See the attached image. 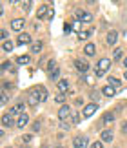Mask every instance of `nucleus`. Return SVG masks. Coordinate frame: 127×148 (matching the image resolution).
Here are the masks:
<instances>
[{
    "label": "nucleus",
    "instance_id": "c9c22d12",
    "mask_svg": "<svg viewBox=\"0 0 127 148\" xmlns=\"http://www.w3.org/2000/svg\"><path fill=\"white\" fill-rule=\"evenodd\" d=\"M22 139H24V143H29V141H31V135L27 134V135H24V137H22Z\"/></svg>",
    "mask_w": 127,
    "mask_h": 148
},
{
    "label": "nucleus",
    "instance_id": "f704fd0d",
    "mask_svg": "<svg viewBox=\"0 0 127 148\" xmlns=\"http://www.w3.org/2000/svg\"><path fill=\"white\" fill-rule=\"evenodd\" d=\"M53 16H55V11L49 8V13H47V20H51V18H53Z\"/></svg>",
    "mask_w": 127,
    "mask_h": 148
},
{
    "label": "nucleus",
    "instance_id": "6ab92c4d",
    "mask_svg": "<svg viewBox=\"0 0 127 148\" xmlns=\"http://www.w3.org/2000/svg\"><path fill=\"white\" fill-rule=\"evenodd\" d=\"M102 93L105 95V97H114V93H116V90H114L113 86H109V84H107V86H103V88H102Z\"/></svg>",
    "mask_w": 127,
    "mask_h": 148
},
{
    "label": "nucleus",
    "instance_id": "a211bd4d",
    "mask_svg": "<svg viewBox=\"0 0 127 148\" xmlns=\"http://www.w3.org/2000/svg\"><path fill=\"white\" fill-rule=\"evenodd\" d=\"M84 53L85 55H87V57H93L95 53H96V46H95V44H85V48H84Z\"/></svg>",
    "mask_w": 127,
    "mask_h": 148
},
{
    "label": "nucleus",
    "instance_id": "412c9836",
    "mask_svg": "<svg viewBox=\"0 0 127 148\" xmlns=\"http://www.w3.org/2000/svg\"><path fill=\"white\" fill-rule=\"evenodd\" d=\"M42 48H44L42 40H36V42L31 44V51H33V53H40V51H42Z\"/></svg>",
    "mask_w": 127,
    "mask_h": 148
},
{
    "label": "nucleus",
    "instance_id": "dca6fc26",
    "mask_svg": "<svg viewBox=\"0 0 127 148\" xmlns=\"http://www.w3.org/2000/svg\"><path fill=\"white\" fill-rule=\"evenodd\" d=\"M13 123L15 121H13V115H11V113H4L2 115V126H13Z\"/></svg>",
    "mask_w": 127,
    "mask_h": 148
},
{
    "label": "nucleus",
    "instance_id": "4be33fe9",
    "mask_svg": "<svg viewBox=\"0 0 127 148\" xmlns=\"http://www.w3.org/2000/svg\"><path fill=\"white\" fill-rule=\"evenodd\" d=\"M102 121L105 123V124L113 123V121H114V113H113V112H105V113H103V117H102Z\"/></svg>",
    "mask_w": 127,
    "mask_h": 148
},
{
    "label": "nucleus",
    "instance_id": "2f4dec72",
    "mask_svg": "<svg viewBox=\"0 0 127 148\" xmlns=\"http://www.w3.org/2000/svg\"><path fill=\"white\" fill-rule=\"evenodd\" d=\"M7 95H5V92H2V106H5V104H7Z\"/></svg>",
    "mask_w": 127,
    "mask_h": 148
},
{
    "label": "nucleus",
    "instance_id": "4468645a",
    "mask_svg": "<svg viewBox=\"0 0 127 148\" xmlns=\"http://www.w3.org/2000/svg\"><path fill=\"white\" fill-rule=\"evenodd\" d=\"M47 13H49V5H40L36 11V16L42 20V18H47Z\"/></svg>",
    "mask_w": 127,
    "mask_h": 148
},
{
    "label": "nucleus",
    "instance_id": "f8f14e48",
    "mask_svg": "<svg viewBox=\"0 0 127 148\" xmlns=\"http://www.w3.org/2000/svg\"><path fill=\"white\" fill-rule=\"evenodd\" d=\"M113 137H114V134L111 132V130H103V132L100 134V139L103 141V143H111Z\"/></svg>",
    "mask_w": 127,
    "mask_h": 148
},
{
    "label": "nucleus",
    "instance_id": "e433bc0d",
    "mask_svg": "<svg viewBox=\"0 0 127 148\" xmlns=\"http://www.w3.org/2000/svg\"><path fill=\"white\" fill-rule=\"evenodd\" d=\"M122 132H124V134H127V123H124V124H122Z\"/></svg>",
    "mask_w": 127,
    "mask_h": 148
},
{
    "label": "nucleus",
    "instance_id": "5701e85b",
    "mask_svg": "<svg viewBox=\"0 0 127 148\" xmlns=\"http://www.w3.org/2000/svg\"><path fill=\"white\" fill-rule=\"evenodd\" d=\"M120 84H122V82H120V79H116V77H109V86H113L114 90H118Z\"/></svg>",
    "mask_w": 127,
    "mask_h": 148
},
{
    "label": "nucleus",
    "instance_id": "c756f323",
    "mask_svg": "<svg viewBox=\"0 0 127 148\" xmlns=\"http://www.w3.org/2000/svg\"><path fill=\"white\" fill-rule=\"evenodd\" d=\"M91 148H103V141H95V143L91 145Z\"/></svg>",
    "mask_w": 127,
    "mask_h": 148
},
{
    "label": "nucleus",
    "instance_id": "58836bf2",
    "mask_svg": "<svg viewBox=\"0 0 127 148\" xmlns=\"http://www.w3.org/2000/svg\"><path fill=\"white\" fill-rule=\"evenodd\" d=\"M124 79H125V81H127V70H125V73H124Z\"/></svg>",
    "mask_w": 127,
    "mask_h": 148
},
{
    "label": "nucleus",
    "instance_id": "f03ea898",
    "mask_svg": "<svg viewBox=\"0 0 127 148\" xmlns=\"http://www.w3.org/2000/svg\"><path fill=\"white\" fill-rule=\"evenodd\" d=\"M27 102H29V106H36L40 102V86L33 88L29 92V97H27Z\"/></svg>",
    "mask_w": 127,
    "mask_h": 148
},
{
    "label": "nucleus",
    "instance_id": "0eeeda50",
    "mask_svg": "<svg viewBox=\"0 0 127 148\" xmlns=\"http://www.w3.org/2000/svg\"><path fill=\"white\" fill-rule=\"evenodd\" d=\"M67 117H71V106L63 104L60 110H58V119H60V121H66Z\"/></svg>",
    "mask_w": 127,
    "mask_h": 148
},
{
    "label": "nucleus",
    "instance_id": "20e7f679",
    "mask_svg": "<svg viewBox=\"0 0 127 148\" xmlns=\"http://www.w3.org/2000/svg\"><path fill=\"white\" fill-rule=\"evenodd\" d=\"M87 145H89V139L85 135H76L73 139V148H87Z\"/></svg>",
    "mask_w": 127,
    "mask_h": 148
},
{
    "label": "nucleus",
    "instance_id": "1a4fd4ad",
    "mask_svg": "<svg viewBox=\"0 0 127 148\" xmlns=\"http://www.w3.org/2000/svg\"><path fill=\"white\" fill-rule=\"evenodd\" d=\"M24 108H26V104H24V102H16V104L13 106V108H11V115H22V113H24Z\"/></svg>",
    "mask_w": 127,
    "mask_h": 148
},
{
    "label": "nucleus",
    "instance_id": "2eb2a0df",
    "mask_svg": "<svg viewBox=\"0 0 127 148\" xmlns=\"http://www.w3.org/2000/svg\"><path fill=\"white\" fill-rule=\"evenodd\" d=\"M56 88H58L60 93H66L67 90H69V81H66V79H60L58 84H56Z\"/></svg>",
    "mask_w": 127,
    "mask_h": 148
},
{
    "label": "nucleus",
    "instance_id": "ea45409f",
    "mask_svg": "<svg viewBox=\"0 0 127 148\" xmlns=\"http://www.w3.org/2000/svg\"><path fill=\"white\" fill-rule=\"evenodd\" d=\"M58 148H63V146H58Z\"/></svg>",
    "mask_w": 127,
    "mask_h": 148
},
{
    "label": "nucleus",
    "instance_id": "f3484780",
    "mask_svg": "<svg viewBox=\"0 0 127 148\" xmlns=\"http://www.w3.org/2000/svg\"><path fill=\"white\" fill-rule=\"evenodd\" d=\"M93 35V29H80L78 31V40H87Z\"/></svg>",
    "mask_w": 127,
    "mask_h": 148
},
{
    "label": "nucleus",
    "instance_id": "39448f33",
    "mask_svg": "<svg viewBox=\"0 0 127 148\" xmlns=\"http://www.w3.org/2000/svg\"><path fill=\"white\" fill-rule=\"evenodd\" d=\"M74 68H76L80 73H87L89 71V62L85 59H76L74 60Z\"/></svg>",
    "mask_w": 127,
    "mask_h": 148
},
{
    "label": "nucleus",
    "instance_id": "b1692460",
    "mask_svg": "<svg viewBox=\"0 0 127 148\" xmlns=\"http://www.w3.org/2000/svg\"><path fill=\"white\" fill-rule=\"evenodd\" d=\"M58 75H60V70H58V66H56L55 70H51V71H49V79H51V81H56V79H58Z\"/></svg>",
    "mask_w": 127,
    "mask_h": 148
},
{
    "label": "nucleus",
    "instance_id": "9d476101",
    "mask_svg": "<svg viewBox=\"0 0 127 148\" xmlns=\"http://www.w3.org/2000/svg\"><path fill=\"white\" fill-rule=\"evenodd\" d=\"M24 24H26L24 18H15L13 22H11V29H13V31H22Z\"/></svg>",
    "mask_w": 127,
    "mask_h": 148
},
{
    "label": "nucleus",
    "instance_id": "393cba45",
    "mask_svg": "<svg viewBox=\"0 0 127 148\" xmlns=\"http://www.w3.org/2000/svg\"><path fill=\"white\" fill-rule=\"evenodd\" d=\"M2 49H4V51H13V42H11V40L2 42Z\"/></svg>",
    "mask_w": 127,
    "mask_h": 148
},
{
    "label": "nucleus",
    "instance_id": "bb28decb",
    "mask_svg": "<svg viewBox=\"0 0 127 148\" xmlns=\"http://www.w3.org/2000/svg\"><path fill=\"white\" fill-rule=\"evenodd\" d=\"M113 59H114V60H120V59H122V49H120V48H116V49H114V55H113Z\"/></svg>",
    "mask_w": 127,
    "mask_h": 148
},
{
    "label": "nucleus",
    "instance_id": "c85d7f7f",
    "mask_svg": "<svg viewBox=\"0 0 127 148\" xmlns=\"http://www.w3.org/2000/svg\"><path fill=\"white\" fill-rule=\"evenodd\" d=\"M55 101H56V102H63V101H66V93H58V95L55 97Z\"/></svg>",
    "mask_w": 127,
    "mask_h": 148
},
{
    "label": "nucleus",
    "instance_id": "4c0bfd02",
    "mask_svg": "<svg viewBox=\"0 0 127 148\" xmlns=\"http://www.w3.org/2000/svg\"><path fill=\"white\" fill-rule=\"evenodd\" d=\"M122 64H124V66L127 68V57H125V59H124V62H122Z\"/></svg>",
    "mask_w": 127,
    "mask_h": 148
},
{
    "label": "nucleus",
    "instance_id": "6e6552de",
    "mask_svg": "<svg viewBox=\"0 0 127 148\" xmlns=\"http://www.w3.org/2000/svg\"><path fill=\"white\" fill-rule=\"evenodd\" d=\"M16 42H18L20 46H27V44H33V42H31V35H29V33H20L18 38H16Z\"/></svg>",
    "mask_w": 127,
    "mask_h": 148
},
{
    "label": "nucleus",
    "instance_id": "f257e3e1",
    "mask_svg": "<svg viewBox=\"0 0 127 148\" xmlns=\"http://www.w3.org/2000/svg\"><path fill=\"white\" fill-rule=\"evenodd\" d=\"M109 68H111V59H100V62L96 64V77H103Z\"/></svg>",
    "mask_w": 127,
    "mask_h": 148
},
{
    "label": "nucleus",
    "instance_id": "cd10ccee",
    "mask_svg": "<svg viewBox=\"0 0 127 148\" xmlns=\"http://www.w3.org/2000/svg\"><path fill=\"white\" fill-rule=\"evenodd\" d=\"M56 68V60L55 59H51L49 62H47V71H51V70H55Z\"/></svg>",
    "mask_w": 127,
    "mask_h": 148
},
{
    "label": "nucleus",
    "instance_id": "72a5a7b5",
    "mask_svg": "<svg viewBox=\"0 0 127 148\" xmlns=\"http://www.w3.org/2000/svg\"><path fill=\"white\" fill-rule=\"evenodd\" d=\"M0 37H2V40L5 42V40H7V31H5V29H2V33H0Z\"/></svg>",
    "mask_w": 127,
    "mask_h": 148
},
{
    "label": "nucleus",
    "instance_id": "aec40b11",
    "mask_svg": "<svg viewBox=\"0 0 127 148\" xmlns=\"http://www.w3.org/2000/svg\"><path fill=\"white\" fill-rule=\"evenodd\" d=\"M29 62H31L29 55H20L18 59H16V64H20V66H26V64H29Z\"/></svg>",
    "mask_w": 127,
    "mask_h": 148
},
{
    "label": "nucleus",
    "instance_id": "9b49d317",
    "mask_svg": "<svg viewBox=\"0 0 127 148\" xmlns=\"http://www.w3.org/2000/svg\"><path fill=\"white\" fill-rule=\"evenodd\" d=\"M27 123H29V115H27V113H22V115H18V119H16V128H24Z\"/></svg>",
    "mask_w": 127,
    "mask_h": 148
},
{
    "label": "nucleus",
    "instance_id": "a878e982",
    "mask_svg": "<svg viewBox=\"0 0 127 148\" xmlns=\"http://www.w3.org/2000/svg\"><path fill=\"white\" fill-rule=\"evenodd\" d=\"M45 99H47V90L44 86H40V102H44Z\"/></svg>",
    "mask_w": 127,
    "mask_h": 148
},
{
    "label": "nucleus",
    "instance_id": "7c9ffc66",
    "mask_svg": "<svg viewBox=\"0 0 127 148\" xmlns=\"http://www.w3.org/2000/svg\"><path fill=\"white\" fill-rule=\"evenodd\" d=\"M71 119H73V124H78L80 123V115H78V113H73Z\"/></svg>",
    "mask_w": 127,
    "mask_h": 148
},
{
    "label": "nucleus",
    "instance_id": "473e14b6",
    "mask_svg": "<svg viewBox=\"0 0 127 148\" xmlns=\"http://www.w3.org/2000/svg\"><path fill=\"white\" fill-rule=\"evenodd\" d=\"M22 8H24V11H29L31 9V2H24V4H22Z\"/></svg>",
    "mask_w": 127,
    "mask_h": 148
},
{
    "label": "nucleus",
    "instance_id": "7ed1b4c3",
    "mask_svg": "<svg viewBox=\"0 0 127 148\" xmlns=\"http://www.w3.org/2000/svg\"><path fill=\"white\" fill-rule=\"evenodd\" d=\"M96 110H98V104H96V102H89V104H85V106H84L82 115L87 119V117H91V115H95Z\"/></svg>",
    "mask_w": 127,
    "mask_h": 148
},
{
    "label": "nucleus",
    "instance_id": "423d86ee",
    "mask_svg": "<svg viewBox=\"0 0 127 148\" xmlns=\"http://www.w3.org/2000/svg\"><path fill=\"white\" fill-rule=\"evenodd\" d=\"M76 20L78 22H91L93 20V15L91 13H87V11H84V9H76Z\"/></svg>",
    "mask_w": 127,
    "mask_h": 148
},
{
    "label": "nucleus",
    "instance_id": "ddd939ff",
    "mask_svg": "<svg viewBox=\"0 0 127 148\" xmlns=\"http://www.w3.org/2000/svg\"><path fill=\"white\" fill-rule=\"evenodd\" d=\"M116 40H118V31H109L107 33V44L109 46H114V44H116Z\"/></svg>",
    "mask_w": 127,
    "mask_h": 148
}]
</instances>
